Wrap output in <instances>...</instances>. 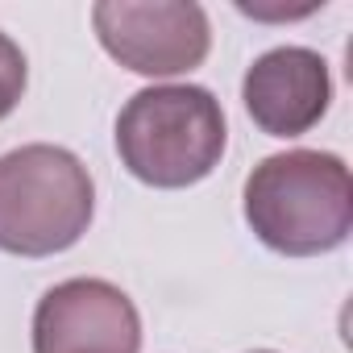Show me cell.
I'll use <instances>...</instances> for the list:
<instances>
[{
    "label": "cell",
    "instance_id": "cell-1",
    "mask_svg": "<svg viewBox=\"0 0 353 353\" xmlns=\"http://www.w3.org/2000/svg\"><path fill=\"white\" fill-rule=\"evenodd\" d=\"M245 225L283 258L332 254L353 233L349 166L324 150L262 158L245 179Z\"/></svg>",
    "mask_w": 353,
    "mask_h": 353
},
{
    "label": "cell",
    "instance_id": "cell-2",
    "mask_svg": "<svg viewBox=\"0 0 353 353\" xmlns=\"http://www.w3.org/2000/svg\"><path fill=\"white\" fill-rule=\"evenodd\" d=\"M229 145L221 100L196 83L137 92L117 117L121 166L145 188L179 192L221 166Z\"/></svg>",
    "mask_w": 353,
    "mask_h": 353
},
{
    "label": "cell",
    "instance_id": "cell-3",
    "mask_svg": "<svg viewBox=\"0 0 353 353\" xmlns=\"http://www.w3.org/2000/svg\"><path fill=\"white\" fill-rule=\"evenodd\" d=\"M96 212L88 166L63 145H21L0 158V250L50 258L71 250Z\"/></svg>",
    "mask_w": 353,
    "mask_h": 353
},
{
    "label": "cell",
    "instance_id": "cell-4",
    "mask_svg": "<svg viewBox=\"0 0 353 353\" xmlns=\"http://www.w3.org/2000/svg\"><path fill=\"white\" fill-rule=\"evenodd\" d=\"M92 26L121 67L150 79L188 75L212 50L208 13L192 0H100Z\"/></svg>",
    "mask_w": 353,
    "mask_h": 353
},
{
    "label": "cell",
    "instance_id": "cell-5",
    "mask_svg": "<svg viewBox=\"0 0 353 353\" xmlns=\"http://www.w3.org/2000/svg\"><path fill=\"white\" fill-rule=\"evenodd\" d=\"M141 316L104 279H67L34 307V353H137Z\"/></svg>",
    "mask_w": 353,
    "mask_h": 353
},
{
    "label": "cell",
    "instance_id": "cell-6",
    "mask_svg": "<svg viewBox=\"0 0 353 353\" xmlns=\"http://www.w3.org/2000/svg\"><path fill=\"white\" fill-rule=\"evenodd\" d=\"M241 100L254 125L270 137H299L328 112V63L307 46H279L254 59L241 79Z\"/></svg>",
    "mask_w": 353,
    "mask_h": 353
},
{
    "label": "cell",
    "instance_id": "cell-7",
    "mask_svg": "<svg viewBox=\"0 0 353 353\" xmlns=\"http://www.w3.org/2000/svg\"><path fill=\"white\" fill-rule=\"evenodd\" d=\"M26 83H30V67H26L21 46H17L9 34H0V121H5V117L21 104Z\"/></svg>",
    "mask_w": 353,
    "mask_h": 353
},
{
    "label": "cell",
    "instance_id": "cell-8",
    "mask_svg": "<svg viewBox=\"0 0 353 353\" xmlns=\"http://www.w3.org/2000/svg\"><path fill=\"white\" fill-rule=\"evenodd\" d=\"M254 353H270V349H254Z\"/></svg>",
    "mask_w": 353,
    "mask_h": 353
}]
</instances>
